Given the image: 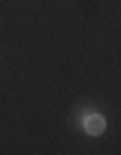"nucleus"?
<instances>
[{
	"instance_id": "obj_1",
	"label": "nucleus",
	"mask_w": 121,
	"mask_h": 155,
	"mask_svg": "<svg viewBox=\"0 0 121 155\" xmlns=\"http://www.w3.org/2000/svg\"><path fill=\"white\" fill-rule=\"evenodd\" d=\"M103 129H106V119L103 116H98V114L85 116V132L88 134H100Z\"/></svg>"
}]
</instances>
